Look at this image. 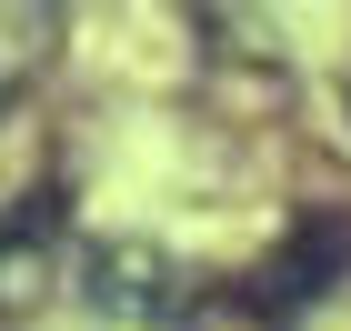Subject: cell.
<instances>
[{
	"instance_id": "obj_4",
	"label": "cell",
	"mask_w": 351,
	"mask_h": 331,
	"mask_svg": "<svg viewBox=\"0 0 351 331\" xmlns=\"http://www.w3.org/2000/svg\"><path fill=\"white\" fill-rule=\"evenodd\" d=\"M51 60H60V10H40V0H21V10H10V0H0V110L21 101Z\"/></svg>"
},
{
	"instance_id": "obj_3",
	"label": "cell",
	"mask_w": 351,
	"mask_h": 331,
	"mask_svg": "<svg viewBox=\"0 0 351 331\" xmlns=\"http://www.w3.org/2000/svg\"><path fill=\"white\" fill-rule=\"evenodd\" d=\"M51 281H60V191L40 181V191L0 201V311L30 321V311L51 302Z\"/></svg>"
},
{
	"instance_id": "obj_2",
	"label": "cell",
	"mask_w": 351,
	"mask_h": 331,
	"mask_svg": "<svg viewBox=\"0 0 351 331\" xmlns=\"http://www.w3.org/2000/svg\"><path fill=\"white\" fill-rule=\"evenodd\" d=\"M341 281H351V211H301L291 231H281V251L241 281V302L261 311V321H291V311L331 302Z\"/></svg>"
},
{
	"instance_id": "obj_1",
	"label": "cell",
	"mask_w": 351,
	"mask_h": 331,
	"mask_svg": "<svg viewBox=\"0 0 351 331\" xmlns=\"http://www.w3.org/2000/svg\"><path fill=\"white\" fill-rule=\"evenodd\" d=\"M81 302L101 311V321H121V331H171V321L201 311V271H191L181 251L121 231V241H90L81 251Z\"/></svg>"
}]
</instances>
